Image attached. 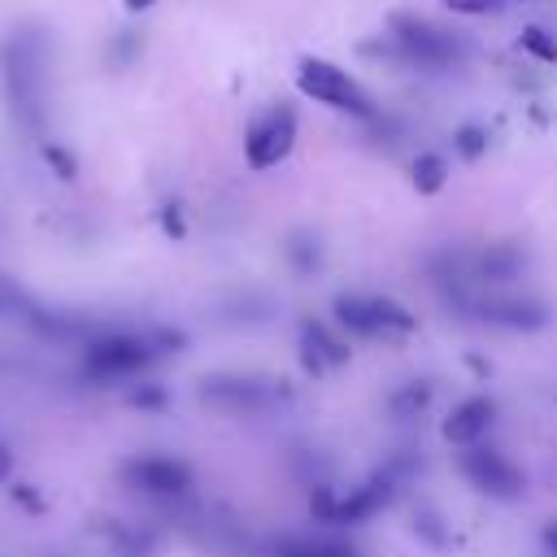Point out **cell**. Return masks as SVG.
<instances>
[{
  "instance_id": "obj_1",
  "label": "cell",
  "mask_w": 557,
  "mask_h": 557,
  "mask_svg": "<svg viewBox=\"0 0 557 557\" xmlns=\"http://www.w3.org/2000/svg\"><path fill=\"white\" fill-rule=\"evenodd\" d=\"M0 70H4V83H9V100L13 109L26 117V126H39V113H44V39L35 26L26 30H13L4 52H0Z\"/></svg>"
},
{
  "instance_id": "obj_2",
  "label": "cell",
  "mask_w": 557,
  "mask_h": 557,
  "mask_svg": "<svg viewBox=\"0 0 557 557\" xmlns=\"http://www.w3.org/2000/svg\"><path fill=\"white\" fill-rule=\"evenodd\" d=\"M387 57H400V61H413L422 70H453L466 52H461V39H453L448 30L422 22V17H409V13H392L387 17Z\"/></svg>"
},
{
  "instance_id": "obj_3",
  "label": "cell",
  "mask_w": 557,
  "mask_h": 557,
  "mask_svg": "<svg viewBox=\"0 0 557 557\" xmlns=\"http://www.w3.org/2000/svg\"><path fill=\"white\" fill-rule=\"evenodd\" d=\"M335 322L361 339H400L418 326V318L379 292H339L335 296Z\"/></svg>"
},
{
  "instance_id": "obj_4",
  "label": "cell",
  "mask_w": 557,
  "mask_h": 557,
  "mask_svg": "<svg viewBox=\"0 0 557 557\" xmlns=\"http://www.w3.org/2000/svg\"><path fill=\"white\" fill-rule=\"evenodd\" d=\"M296 87L309 96V100H318V104H326V109H339V113H348V117H361V122H374L379 117V109H374V100L366 96V87L357 83V78H348L339 65H331V61H318V57H305L300 65H296Z\"/></svg>"
},
{
  "instance_id": "obj_5",
  "label": "cell",
  "mask_w": 557,
  "mask_h": 557,
  "mask_svg": "<svg viewBox=\"0 0 557 557\" xmlns=\"http://www.w3.org/2000/svg\"><path fill=\"white\" fill-rule=\"evenodd\" d=\"M396 487H400V474L396 470H374L370 479H361L357 487H348L344 496H335L331 487H313V500H309V509L322 518V522H366V518H374L379 509H387L392 505V496H396Z\"/></svg>"
},
{
  "instance_id": "obj_6",
  "label": "cell",
  "mask_w": 557,
  "mask_h": 557,
  "mask_svg": "<svg viewBox=\"0 0 557 557\" xmlns=\"http://www.w3.org/2000/svg\"><path fill=\"white\" fill-rule=\"evenodd\" d=\"M157 335H131V331H113L87 344V370L96 379H135L157 361Z\"/></svg>"
},
{
  "instance_id": "obj_7",
  "label": "cell",
  "mask_w": 557,
  "mask_h": 557,
  "mask_svg": "<svg viewBox=\"0 0 557 557\" xmlns=\"http://www.w3.org/2000/svg\"><path fill=\"white\" fill-rule=\"evenodd\" d=\"M457 466H461L466 483H470L474 492L492 496V500H518V496L527 492V474H522L500 448H492L487 440L461 448V453H457Z\"/></svg>"
},
{
  "instance_id": "obj_8",
  "label": "cell",
  "mask_w": 557,
  "mask_h": 557,
  "mask_svg": "<svg viewBox=\"0 0 557 557\" xmlns=\"http://www.w3.org/2000/svg\"><path fill=\"white\" fill-rule=\"evenodd\" d=\"M292 144H296V109L270 104L261 117H252V126L244 135V157L252 170H270L292 152Z\"/></svg>"
},
{
  "instance_id": "obj_9",
  "label": "cell",
  "mask_w": 557,
  "mask_h": 557,
  "mask_svg": "<svg viewBox=\"0 0 557 557\" xmlns=\"http://www.w3.org/2000/svg\"><path fill=\"white\" fill-rule=\"evenodd\" d=\"M466 309L487 322V326H505V331H540L548 326V305L535 296H513V292H483L470 296Z\"/></svg>"
},
{
  "instance_id": "obj_10",
  "label": "cell",
  "mask_w": 557,
  "mask_h": 557,
  "mask_svg": "<svg viewBox=\"0 0 557 557\" xmlns=\"http://www.w3.org/2000/svg\"><path fill=\"white\" fill-rule=\"evenodd\" d=\"M283 396V387H274L270 379H248V374H213L200 387V400L226 409V413H261Z\"/></svg>"
},
{
  "instance_id": "obj_11",
  "label": "cell",
  "mask_w": 557,
  "mask_h": 557,
  "mask_svg": "<svg viewBox=\"0 0 557 557\" xmlns=\"http://www.w3.org/2000/svg\"><path fill=\"white\" fill-rule=\"evenodd\" d=\"M122 479L139 492H152V496H183L191 487V470L187 461L178 457H161V453H148V457H135L122 466Z\"/></svg>"
},
{
  "instance_id": "obj_12",
  "label": "cell",
  "mask_w": 557,
  "mask_h": 557,
  "mask_svg": "<svg viewBox=\"0 0 557 557\" xmlns=\"http://www.w3.org/2000/svg\"><path fill=\"white\" fill-rule=\"evenodd\" d=\"M496 426V400L492 396H466L461 405H453V413L444 418V440L453 448H470L479 440H487V431Z\"/></svg>"
},
{
  "instance_id": "obj_13",
  "label": "cell",
  "mask_w": 557,
  "mask_h": 557,
  "mask_svg": "<svg viewBox=\"0 0 557 557\" xmlns=\"http://www.w3.org/2000/svg\"><path fill=\"white\" fill-rule=\"evenodd\" d=\"M300 357H305V366H309L313 374H322V370H335V366L348 361V344H344L326 322L305 318V322H300Z\"/></svg>"
},
{
  "instance_id": "obj_14",
  "label": "cell",
  "mask_w": 557,
  "mask_h": 557,
  "mask_svg": "<svg viewBox=\"0 0 557 557\" xmlns=\"http://www.w3.org/2000/svg\"><path fill=\"white\" fill-rule=\"evenodd\" d=\"M274 557H357L352 544L339 540H313V535H283L274 544Z\"/></svg>"
},
{
  "instance_id": "obj_15",
  "label": "cell",
  "mask_w": 557,
  "mask_h": 557,
  "mask_svg": "<svg viewBox=\"0 0 557 557\" xmlns=\"http://www.w3.org/2000/svg\"><path fill=\"white\" fill-rule=\"evenodd\" d=\"M444 183H448V161L440 152H418V161H413V187L422 196H435Z\"/></svg>"
},
{
  "instance_id": "obj_16",
  "label": "cell",
  "mask_w": 557,
  "mask_h": 557,
  "mask_svg": "<svg viewBox=\"0 0 557 557\" xmlns=\"http://www.w3.org/2000/svg\"><path fill=\"white\" fill-rule=\"evenodd\" d=\"M287 257L296 261V270H313L318 265V239L309 231H296L292 244H287Z\"/></svg>"
},
{
  "instance_id": "obj_17",
  "label": "cell",
  "mask_w": 557,
  "mask_h": 557,
  "mask_svg": "<svg viewBox=\"0 0 557 557\" xmlns=\"http://www.w3.org/2000/svg\"><path fill=\"white\" fill-rule=\"evenodd\" d=\"M518 44H522L531 57H540V61H557V39H553L548 30H540V26H527Z\"/></svg>"
},
{
  "instance_id": "obj_18",
  "label": "cell",
  "mask_w": 557,
  "mask_h": 557,
  "mask_svg": "<svg viewBox=\"0 0 557 557\" xmlns=\"http://www.w3.org/2000/svg\"><path fill=\"white\" fill-rule=\"evenodd\" d=\"M453 144H457V152H461V157H470V161H474V157H483V148H487V131H483V126H461Z\"/></svg>"
},
{
  "instance_id": "obj_19",
  "label": "cell",
  "mask_w": 557,
  "mask_h": 557,
  "mask_svg": "<svg viewBox=\"0 0 557 557\" xmlns=\"http://www.w3.org/2000/svg\"><path fill=\"white\" fill-rule=\"evenodd\" d=\"M453 13H496V9H505L509 0H444Z\"/></svg>"
},
{
  "instance_id": "obj_20",
  "label": "cell",
  "mask_w": 557,
  "mask_h": 557,
  "mask_svg": "<svg viewBox=\"0 0 557 557\" xmlns=\"http://www.w3.org/2000/svg\"><path fill=\"white\" fill-rule=\"evenodd\" d=\"M392 405H396V413H405V409H422V405H426V387L409 383V387H405V392H400Z\"/></svg>"
},
{
  "instance_id": "obj_21",
  "label": "cell",
  "mask_w": 557,
  "mask_h": 557,
  "mask_svg": "<svg viewBox=\"0 0 557 557\" xmlns=\"http://www.w3.org/2000/svg\"><path fill=\"white\" fill-rule=\"evenodd\" d=\"M544 553H548V557H557V522H548V527H544Z\"/></svg>"
},
{
  "instance_id": "obj_22",
  "label": "cell",
  "mask_w": 557,
  "mask_h": 557,
  "mask_svg": "<svg viewBox=\"0 0 557 557\" xmlns=\"http://www.w3.org/2000/svg\"><path fill=\"white\" fill-rule=\"evenodd\" d=\"M148 4H152V0H126V9H131V13H144Z\"/></svg>"
}]
</instances>
